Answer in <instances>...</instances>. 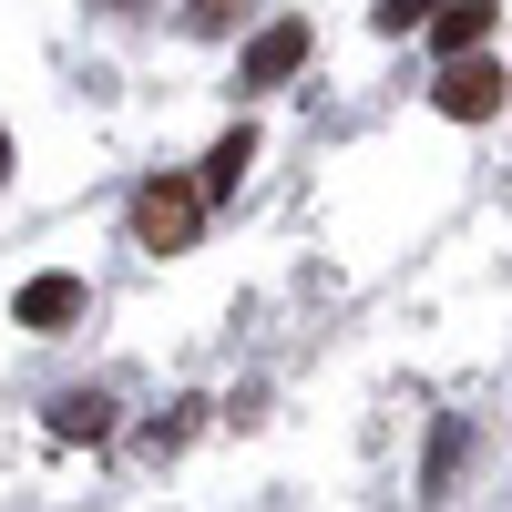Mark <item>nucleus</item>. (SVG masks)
Wrapping results in <instances>:
<instances>
[{
  "instance_id": "f257e3e1",
  "label": "nucleus",
  "mask_w": 512,
  "mask_h": 512,
  "mask_svg": "<svg viewBox=\"0 0 512 512\" xmlns=\"http://www.w3.org/2000/svg\"><path fill=\"white\" fill-rule=\"evenodd\" d=\"M195 216H205V195H195V185H175V175H154V185L134 195V236H144L154 256L195 246Z\"/></svg>"
},
{
  "instance_id": "f03ea898",
  "label": "nucleus",
  "mask_w": 512,
  "mask_h": 512,
  "mask_svg": "<svg viewBox=\"0 0 512 512\" xmlns=\"http://www.w3.org/2000/svg\"><path fill=\"white\" fill-rule=\"evenodd\" d=\"M431 103L451 113V123H492L502 113V62H441V82H431Z\"/></svg>"
},
{
  "instance_id": "7ed1b4c3",
  "label": "nucleus",
  "mask_w": 512,
  "mask_h": 512,
  "mask_svg": "<svg viewBox=\"0 0 512 512\" xmlns=\"http://www.w3.org/2000/svg\"><path fill=\"white\" fill-rule=\"evenodd\" d=\"M297 62H308V21H267V31L246 41V62H236V82H246V93H267V82H287Z\"/></svg>"
},
{
  "instance_id": "20e7f679",
  "label": "nucleus",
  "mask_w": 512,
  "mask_h": 512,
  "mask_svg": "<svg viewBox=\"0 0 512 512\" xmlns=\"http://www.w3.org/2000/svg\"><path fill=\"white\" fill-rule=\"evenodd\" d=\"M11 318H21V328H41V338H52V328H72V318H82V277H62V267H52V277H21Z\"/></svg>"
},
{
  "instance_id": "39448f33",
  "label": "nucleus",
  "mask_w": 512,
  "mask_h": 512,
  "mask_svg": "<svg viewBox=\"0 0 512 512\" xmlns=\"http://www.w3.org/2000/svg\"><path fill=\"white\" fill-rule=\"evenodd\" d=\"M246 164H256V123H236V134H216V154H205L195 195H205V205H216V195H236V185H246Z\"/></svg>"
},
{
  "instance_id": "423d86ee",
  "label": "nucleus",
  "mask_w": 512,
  "mask_h": 512,
  "mask_svg": "<svg viewBox=\"0 0 512 512\" xmlns=\"http://www.w3.org/2000/svg\"><path fill=\"white\" fill-rule=\"evenodd\" d=\"M113 431V400L103 390H62L52 400V441H103Z\"/></svg>"
},
{
  "instance_id": "0eeeda50",
  "label": "nucleus",
  "mask_w": 512,
  "mask_h": 512,
  "mask_svg": "<svg viewBox=\"0 0 512 512\" xmlns=\"http://www.w3.org/2000/svg\"><path fill=\"white\" fill-rule=\"evenodd\" d=\"M482 31H492V0H451V11L431 21V41H441L451 62H472V52H482Z\"/></svg>"
},
{
  "instance_id": "6e6552de",
  "label": "nucleus",
  "mask_w": 512,
  "mask_h": 512,
  "mask_svg": "<svg viewBox=\"0 0 512 512\" xmlns=\"http://www.w3.org/2000/svg\"><path fill=\"white\" fill-rule=\"evenodd\" d=\"M369 21H379V31H410V21H441V11H431V0H379Z\"/></svg>"
},
{
  "instance_id": "1a4fd4ad",
  "label": "nucleus",
  "mask_w": 512,
  "mask_h": 512,
  "mask_svg": "<svg viewBox=\"0 0 512 512\" xmlns=\"http://www.w3.org/2000/svg\"><path fill=\"white\" fill-rule=\"evenodd\" d=\"M0 175H11V134H0Z\"/></svg>"
},
{
  "instance_id": "9d476101",
  "label": "nucleus",
  "mask_w": 512,
  "mask_h": 512,
  "mask_svg": "<svg viewBox=\"0 0 512 512\" xmlns=\"http://www.w3.org/2000/svg\"><path fill=\"white\" fill-rule=\"evenodd\" d=\"M205 11H216V0H205Z\"/></svg>"
}]
</instances>
